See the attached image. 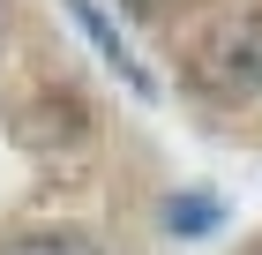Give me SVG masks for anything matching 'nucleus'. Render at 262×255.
Instances as JSON below:
<instances>
[{"label": "nucleus", "mask_w": 262, "mask_h": 255, "mask_svg": "<svg viewBox=\"0 0 262 255\" xmlns=\"http://www.w3.org/2000/svg\"><path fill=\"white\" fill-rule=\"evenodd\" d=\"M68 15H75V30H82V38L98 45V60H113V68L127 75V90H135V98H150V90H158V83H150V75L135 68V53L120 45V30H113V23L98 15V0H68Z\"/></svg>", "instance_id": "obj_1"}, {"label": "nucleus", "mask_w": 262, "mask_h": 255, "mask_svg": "<svg viewBox=\"0 0 262 255\" xmlns=\"http://www.w3.org/2000/svg\"><path fill=\"white\" fill-rule=\"evenodd\" d=\"M217 60H225L217 83H232V90H262V30H255V23H247V30H232Z\"/></svg>", "instance_id": "obj_2"}, {"label": "nucleus", "mask_w": 262, "mask_h": 255, "mask_svg": "<svg viewBox=\"0 0 262 255\" xmlns=\"http://www.w3.org/2000/svg\"><path fill=\"white\" fill-rule=\"evenodd\" d=\"M0 255H98L82 233H15Z\"/></svg>", "instance_id": "obj_3"}, {"label": "nucleus", "mask_w": 262, "mask_h": 255, "mask_svg": "<svg viewBox=\"0 0 262 255\" xmlns=\"http://www.w3.org/2000/svg\"><path fill=\"white\" fill-rule=\"evenodd\" d=\"M172 225H180V233H202V225H217V203H202V195H187V203H172Z\"/></svg>", "instance_id": "obj_4"}, {"label": "nucleus", "mask_w": 262, "mask_h": 255, "mask_svg": "<svg viewBox=\"0 0 262 255\" xmlns=\"http://www.w3.org/2000/svg\"><path fill=\"white\" fill-rule=\"evenodd\" d=\"M135 8H150V0H135Z\"/></svg>", "instance_id": "obj_5"}]
</instances>
